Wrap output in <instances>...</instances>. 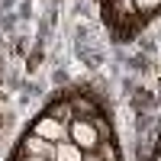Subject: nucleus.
Instances as JSON below:
<instances>
[{"instance_id": "nucleus-1", "label": "nucleus", "mask_w": 161, "mask_h": 161, "mask_svg": "<svg viewBox=\"0 0 161 161\" xmlns=\"http://www.w3.org/2000/svg\"><path fill=\"white\" fill-rule=\"evenodd\" d=\"M68 139H71L84 155L97 152V145H100V136H97V129H93V123H87V119H77V116L68 123Z\"/></svg>"}, {"instance_id": "nucleus-2", "label": "nucleus", "mask_w": 161, "mask_h": 161, "mask_svg": "<svg viewBox=\"0 0 161 161\" xmlns=\"http://www.w3.org/2000/svg\"><path fill=\"white\" fill-rule=\"evenodd\" d=\"M32 136H42V139L58 145V142H68V126H64L61 119H55V116H42L32 126Z\"/></svg>"}, {"instance_id": "nucleus-3", "label": "nucleus", "mask_w": 161, "mask_h": 161, "mask_svg": "<svg viewBox=\"0 0 161 161\" xmlns=\"http://www.w3.org/2000/svg\"><path fill=\"white\" fill-rule=\"evenodd\" d=\"M26 155L55 161V142H48V139H42V136H29V139H26Z\"/></svg>"}, {"instance_id": "nucleus-4", "label": "nucleus", "mask_w": 161, "mask_h": 161, "mask_svg": "<svg viewBox=\"0 0 161 161\" xmlns=\"http://www.w3.org/2000/svg\"><path fill=\"white\" fill-rule=\"evenodd\" d=\"M55 161H84V152L68 139V142H58L55 145Z\"/></svg>"}, {"instance_id": "nucleus-5", "label": "nucleus", "mask_w": 161, "mask_h": 161, "mask_svg": "<svg viewBox=\"0 0 161 161\" xmlns=\"http://www.w3.org/2000/svg\"><path fill=\"white\" fill-rule=\"evenodd\" d=\"M97 152H100V155H97L100 161H119V152H116V145H113L110 139H103V142L97 145Z\"/></svg>"}, {"instance_id": "nucleus-6", "label": "nucleus", "mask_w": 161, "mask_h": 161, "mask_svg": "<svg viewBox=\"0 0 161 161\" xmlns=\"http://www.w3.org/2000/svg\"><path fill=\"white\" fill-rule=\"evenodd\" d=\"M71 110H74V113H84V116H93V113H97L87 97H74V100H71Z\"/></svg>"}, {"instance_id": "nucleus-7", "label": "nucleus", "mask_w": 161, "mask_h": 161, "mask_svg": "<svg viewBox=\"0 0 161 161\" xmlns=\"http://www.w3.org/2000/svg\"><path fill=\"white\" fill-rule=\"evenodd\" d=\"M161 7V0H136V10L139 13H155Z\"/></svg>"}, {"instance_id": "nucleus-8", "label": "nucleus", "mask_w": 161, "mask_h": 161, "mask_svg": "<svg viewBox=\"0 0 161 161\" xmlns=\"http://www.w3.org/2000/svg\"><path fill=\"white\" fill-rule=\"evenodd\" d=\"M23 161H48V158H32V155H26Z\"/></svg>"}, {"instance_id": "nucleus-9", "label": "nucleus", "mask_w": 161, "mask_h": 161, "mask_svg": "<svg viewBox=\"0 0 161 161\" xmlns=\"http://www.w3.org/2000/svg\"><path fill=\"white\" fill-rule=\"evenodd\" d=\"M84 161H100V158L97 155H84Z\"/></svg>"}, {"instance_id": "nucleus-10", "label": "nucleus", "mask_w": 161, "mask_h": 161, "mask_svg": "<svg viewBox=\"0 0 161 161\" xmlns=\"http://www.w3.org/2000/svg\"><path fill=\"white\" fill-rule=\"evenodd\" d=\"M155 161H161V155H158V158H155Z\"/></svg>"}]
</instances>
